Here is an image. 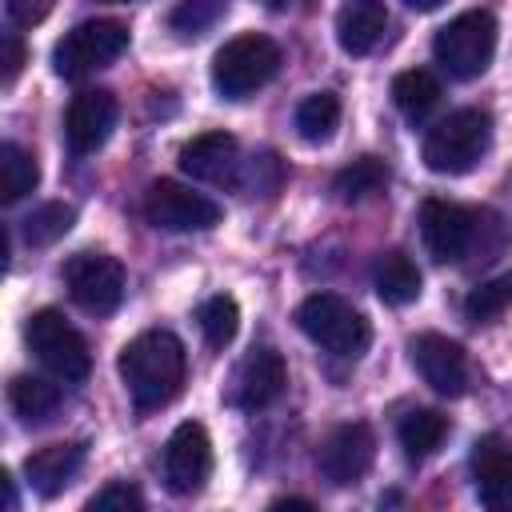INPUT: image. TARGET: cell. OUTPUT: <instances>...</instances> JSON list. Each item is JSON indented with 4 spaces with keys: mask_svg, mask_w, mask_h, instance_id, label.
Wrapping results in <instances>:
<instances>
[{
    "mask_svg": "<svg viewBox=\"0 0 512 512\" xmlns=\"http://www.w3.org/2000/svg\"><path fill=\"white\" fill-rule=\"evenodd\" d=\"M184 368H188L184 344L164 328L140 332L120 352V380H124L128 396L136 400V408H144V412L176 400V392L184 384Z\"/></svg>",
    "mask_w": 512,
    "mask_h": 512,
    "instance_id": "1",
    "label": "cell"
},
{
    "mask_svg": "<svg viewBox=\"0 0 512 512\" xmlns=\"http://www.w3.org/2000/svg\"><path fill=\"white\" fill-rule=\"evenodd\" d=\"M500 228L492 212H480V208H464V204H452V200H440V196H428L420 204V236H424V248L432 252V260L440 264H460V260H472L480 252V260H492V244H484V232Z\"/></svg>",
    "mask_w": 512,
    "mask_h": 512,
    "instance_id": "2",
    "label": "cell"
},
{
    "mask_svg": "<svg viewBox=\"0 0 512 512\" xmlns=\"http://www.w3.org/2000/svg\"><path fill=\"white\" fill-rule=\"evenodd\" d=\"M492 140V116L484 108H456L424 136V164L440 176H460L476 168V160L488 152Z\"/></svg>",
    "mask_w": 512,
    "mask_h": 512,
    "instance_id": "3",
    "label": "cell"
},
{
    "mask_svg": "<svg viewBox=\"0 0 512 512\" xmlns=\"http://www.w3.org/2000/svg\"><path fill=\"white\" fill-rule=\"evenodd\" d=\"M280 72V48L276 40L260 32L232 36L216 56H212V88L224 100H248L256 88H264Z\"/></svg>",
    "mask_w": 512,
    "mask_h": 512,
    "instance_id": "4",
    "label": "cell"
},
{
    "mask_svg": "<svg viewBox=\"0 0 512 512\" xmlns=\"http://www.w3.org/2000/svg\"><path fill=\"white\" fill-rule=\"evenodd\" d=\"M296 324H300V332H304L312 344H320V348L332 352V356H348V360L364 356V348H368V340H372L368 320H364L348 300H340V296H332V292H312V296L296 308Z\"/></svg>",
    "mask_w": 512,
    "mask_h": 512,
    "instance_id": "5",
    "label": "cell"
},
{
    "mask_svg": "<svg viewBox=\"0 0 512 512\" xmlns=\"http://www.w3.org/2000/svg\"><path fill=\"white\" fill-rule=\"evenodd\" d=\"M492 52H496V20L492 12L484 8H472V12H460L456 20H448L436 40H432V56L436 64L456 76V80H476L488 64H492Z\"/></svg>",
    "mask_w": 512,
    "mask_h": 512,
    "instance_id": "6",
    "label": "cell"
},
{
    "mask_svg": "<svg viewBox=\"0 0 512 512\" xmlns=\"http://www.w3.org/2000/svg\"><path fill=\"white\" fill-rule=\"evenodd\" d=\"M24 340L36 352V360L64 384H80L92 372V356H88V340L64 320V312L56 308H40L32 312V320L24 324Z\"/></svg>",
    "mask_w": 512,
    "mask_h": 512,
    "instance_id": "7",
    "label": "cell"
},
{
    "mask_svg": "<svg viewBox=\"0 0 512 512\" xmlns=\"http://www.w3.org/2000/svg\"><path fill=\"white\" fill-rule=\"evenodd\" d=\"M124 48H128V28L120 20H84L52 48V68L76 80V76H88L112 64Z\"/></svg>",
    "mask_w": 512,
    "mask_h": 512,
    "instance_id": "8",
    "label": "cell"
},
{
    "mask_svg": "<svg viewBox=\"0 0 512 512\" xmlns=\"http://www.w3.org/2000/svg\"><path fill=\"white\" fill-rule=\"evenodd\" d=\"M64 284L88 316H108L124 300V268L116 256L104 252H76L64 264Z\"/></svg>",
    "mask_w": 512,
    "mask_h": 512,
    "instance_id": "9",
    "label": "cell"
},
{
    "mask_svg": "<svg viewBox=\"0 0 512 512\" xmlns=\"http://www.w3.org/2000/svg\"><path fill=\"white\" fill-rule=\"evenodd\" d=\"M144 216L164 232H204L220 224V204L176 180H156L144 196Z\"/></svg>",
    "mask_w": 512,
    "mask_h": 512,
    "instance_id": "10",
    "label": "cell"
},
{
    "mask_svg": "<svg viewBox=\"0 0 512 512\" xmlns=\"http://www.w3.org/2000/svg\"><path fill=\"white\" fill-rule=\"evenodd\" d=\"M372 460H376V436H372V428L360 424V420L336 424V428L324 436L320 452H316L320 476H324L328 484H336V488H348V484L364 480L368 468H372Z\"/></svg>",
    "mask_w": 512,
    "mask_h": 512,
    "instance_id": "11",
    "label": "cell"
},
{
    "mask_svg": "<svg viewBox=\"0 0 512 512\" xmlns=\"http://www.w3.org/2000/svg\"><path fill=\"white\" fill-rule=\"evenodd\" d=\"M212 476V440L204 424L184 420L164 448V484L176 496H196Z\"/></svg>",
    "mask_w": 512,
    "mask_h": 512,
    "instance_id": "12",
    "label": "cell"
},
{
    "mask_svg": "<svg viewBox=\"0 0 512 512\" xmlns=\"http://www.w3.org/2000/svg\"><path fill=\"white\" fill-rule=\"evenodd\" d=\"M408 352H412V364H416L420 380L432 392H440V396H464L468 392L472 372H468V356L456 340H448L440 332H420L408 344Z\"/></svg>",
    "mask_w": 512,
    "mask_h": 512,
    "instance_id": "13",
    "label": "cell"
},
{
    "mask_svg": "<svg viewBox=\"0 0 512 512\" xmlns=\"http://www.w3.org/2000/svg\"><path fill=\"white\" fill-rule=\"evenodd\" d=\"M116 116H120V104L108 88H84L80 96H72L68 104V116H64V140L76 156H88L96 152L108 132L116 128Z\"/></svg>",
    "mask_w": 512,
    "mask_h": 512,
    "instance_id": "14",
    "label": "cell"
},
{
    "mask_svg": "<svg viewBox=\"0 0 512 512\" xmlns=\"http://www.w3.org/2000/svg\"><path fill=\"white\" fill-rule=\"evenodd\" d=\"M288 384V368H284V356L276 348H252L240 364H236V376H232V404L236 408H268Z\"/></svg>",
    "mask_w": 512,
    "mask_h": 512,
    "instance_id": "15",
    "label": "cell"
},
{
    "mask_svg": "<svg viewBox=\"0 0 512 512\" xmlns=\"http://www.w3.org/2000/svg\"><path fill=\"white\" fill-rule=\"evenodd\" d=\"M180 168H184L192 180L224 184V180H232L236 168H240V144H236V136H228V132H200V136H192V140L180 148Z\"/></svg>",
    "mask_w": 512,
    "mask_h": 512,
    "instance_id": "16",
    "label": "cell"
},
{
    "mask_svg": "<svg viewBox=\"0 0 512 512\" xmlns=\"http://www.w3.org/2000/svg\"><path fill=\"white\" fill-rule=\"evenodd\" d=\"M388 28L384 0H344L336 12V40L348 56H368Z\"/></svg>",
    "mask_w": 512,
    "mask_h": 512,
    "instance_id": "17",
    "label": "cell"
},
{
    "mask_svg": "<svg viewBox=\"0 0 512 512\" xmlns=\"http://www.w3.org/2000/svg\"><path fill=\"white\" fill-rule=\"evenodd\" d=\"M472 472H476L480 500L496 512H512V448L496 436L480 440L472 452Z\"/></svg>",
    "mask_w": 512,
    "mask_h": 512,
    "instance_id": "18",
    "label": "cell"
},
{
    "mask_svg": "<svg viewBox=\"0 0 512 512\" xmlns=\"http://www.w3.org/2000/svg\"><path fill=\"white\" fill-rule=\"evenodd\" d=\"M80 464H84V444H48L24 460V476H28L32 492L60 496L72 484V476L80 472Z\"/></svg>",
    "mask_w": 512,
    "mask_h": 512,
    "instance_id": "19",
    "label": "cell"
},
{
    "mask_svg": "<svg viewBox=\"0 0 512 512\" xmlns=\"http://www.w3.org/2000/svg\"><path fill=\"white\" fill-rule=\"evenodd\" d=\"M396 436H400V448H404L408 460H424V456H432V452L440 448V440L448 436V416L436 412V408H412V412L400 420Z\"/></svg>",
    "mask_w": 512,
    "mask_h": 512,
    "instance_id": "20",
    "label": "cell"
},
{
    "mask_svg": "<svg viewBox=\"0 0 512 512\" xmlns=\"http://www.w3.org/2000/svg\"><path fill=\"white\" fill-rule=\"evenodd\" d=\"M376 292L384 304H412L420 296V268L404 252H384L376 260Z\"/></svg>",
    "mask_w": 512,
    "mask_h": 512,
    "instance_id": "21",
    "label": "cell"
},
{
    "mask_svg": "<svg viewBox=\"0 0 512 512\" xmlns=\"http://www.w3.org/2000/svg\"><path fill=\"white\" fill-rule=\"evenodd\" d=\"M392 100L408 120H424L440 104V80L424 68H408L392 80Z\"/></svg>",
    "mask_w": 512,
    "mask_h": 512,
    "instance_id": "22",
    "label": "cell"
},
{
    "mask_svg": "<svg viewBox=\"0 0 512 512\" xmlns=\"http://www.w3.org/2000/svg\"><path fill=\"white\" fill-rule=\"evenodd\" d=\"M340 128V96L336 92H312L296 104V132L308 144H324L332 140V132Z\"/></svg>",
    "mask_w": 512,
    "mask_h": 512,
    "instance_id": "23",
    "label": "cell"
},
{
    "mask_svg": "<svg viewBox=\"0 0 512 512\" xmlns=\"http://www.w3.org/2000/svg\"><path fill=\"white\" fill-rule=\"evenodd\" d=\"M40 180V168H36V156L28 148H20L16 140H4L0 144V200L4 204H16L20 196H28Z\"/></svg>",
    "mask_w": 512,
    "mask_h": 512,
    "instance_id": "24",
    "label": "cell"
},
{
    "mask_svg": "<svg viewBox=\"0 0 512 512\" xmlns=\"http://www.w3.org/2000/svg\"><path fill=\"white\" fill-rule=\"evenodd\" d=\"M8 404H12V412L24 416L28 424H40V420H48V416L56 412L60 388L48 384V380H40V376H16V380L8 384Z\"/></svg>",
    "mask_w": 512,
    "mask_h": 512,
    "instance_id": "25",
    "label": "cell"
},
{
    "mask_svg": "<svg viewBox=\"0 0 512 512\" xmlns=\"http://www.w3.org/2000/svg\"><path fill=\"white\" fill-rule=\"evenodd\" d=\"M384 184H388V164L376 160V156H360V160H352V164L340 168L336 180H332L336 196L348 200V204H352V200H368V196H376Z\"/></svg>",
    "mask_w": 512,
    "mask_h": 512,
    "instance_id": "26",
    "label": "cell"
},
{
    "mask_svg": "<svg viewBox=\"0 0 512 512\" xmlns=\"http://www.w3.org/2000/svg\"><path fill=\"white\" fill-rule=\"evenodd\" d=\"M512 308V272L488 280V284H476L468 296H464V316L472 324H492L496 316H504Z\"/></svg>",
    "mask_w": 512,
    "mask_h": 512,
    "instance_id": "27",
    "label": "cell"
},
{
    "mask_svg": "<svg viewBox=\"0 0 512 512\" xmlns=\"http://www.w3.org/2000/svg\"><path fill=\"white\" fill-rule=\"evenodd\" d=\"M72 220H76V212H72L68 204L48 200V204H40V208H32V212L24 216V240H28L32 248H48V244H56V240L72 228Z\"/></svg>",
    "mask_w": 512,
    "mask_h": 512,
    "instance_id": "28",
    "label": "cell"
},
{
    "mask_svg": "<svg viewBox=\"0 0 512 512\" xmlns=\"http://www.w3.org/2000/svg\"><path fill=\"white\" fill-rule=\"evenodd\" d=\"M196 320H200L204 340H208L212 348H224V344H232V336H236V328H240V308H236L232 296H208V300L200 304Z\"/></svg>",
    "mask_w": 512,
    "mask_h": 512,
    "instance_id": "29",
    "label": "cell"
},
{
    "mask_svg": "<svg viewBox=\"0 0 512 512\" xmlns=\"http://www.w3.org/2000/svg\"><path fill=\"white\" fill-rule=\"evenodd\" d=\"M224 12H228V0H180V4L172 8L168 24H172L176 36L192 40V36H204Z\"/></svg>",
    "mask_w": 512,
    "mask_h": 512,
    "instance_id": "30",
    "label": "cell"
},
{
    "mask_svg": "<svg viewBox=\"0 0 512 512\" xmlns=\"http://www.w3.org/2000/svg\"><path fill=\"white\" fill-rule=\"evenodd\" d=\"M240 168H244V176L236 180L248 196H272L276 188H280V180H284V164L272 156V152H260V156H252V160H240Z\"/></svg>",
    "mask_w": 512,
    "mask_h": 512,
    "instance_id": "31",
    "label": "cell"
},
{
    "mask_svg": "<svg viewBox=\"0 0 512 512\" xmlns=\"http://www.w3.org/2000/svg\"><path fill=\"white\" fill-rule=\"evenodd\" d=\"M88 508H92V512H140V508H144V496H140L132 484L112 480V484H104V488L88 500Z\"/></svg>",
    "mask_w": 512,
    "mask_h": 512,
    "instance_id": "32",
    "label": "cell"
},
{
    "mask_svg": "<svg viewBox=\"0 0 512 512\" xmlns=\"http://www.w3.org/2000/svg\"><path fill=\"white\" fill-rule=\"evenodd\" d=\"M52 4L56 0H4V12H8V20L16 28H32L52 12Z\"/></svg>",
    "mask_w": 512,
    "mask_h": 512,
    "instance_id": "33",
    "label": "cell"
},
{
    "mask_svg": "<svg viewBox=\"0 0 512 512\" xmlns=\"http://www.w3.org/2000/svg\"><path fill=\"white\" fill-rule=\"evenodd\" d=\"M0 48H4V84H12L16 80V72L24 68V44H20V36L16 32H8L4 40H0Z\"/></svg>",
    "mask_w": 512,
    "mask_h": 512,
    "instance_id": "34",
    "label": "cell"
},
{
    "mask_svg": "<svg viewBox=\"0 0 512 512\" xmlns=\"http://www.w3.org/2000/svg\"><path fill=\"white\" fill-rule=\"evenodd\" d=\"M408 8H416V12H432V8H440L444 0H404Z\"/></svg>",
    "mask_w": 512,
    "mask_h": 512,
    "instance_id": "35",
    "label": "cell"
},
{
    "mask_svg": "<svg viewBox=\"0 0 512 512\" xmlns=\"http://www.w3.org/2000/svg\"><path fill=\"white\" fill-rule=\"evenodd\" d=\"M272 508H312V500H272Z\"/></svg>",
    "mask_w": 512,
    "mask_h": 512,
    "instance_id": "36",
    "label": "cell"
},
{
    "mask_svg": "<svg viewBox=\"0 0 512 512\" xmlns=\"http://www.w3.org/2000/svg\"><path fill=\"white\" fill-rule=\"evenodd\" d=\"M292 0H268V8H288Z\"/></svg>",
    "mask_w": 512,
    "mask_h": 512,
    "instance_id": "37",
    "label": "cell"
},
{
    "mask_svg": "<svg viewBox=\"0 0 512 512\" xmlns=\"http://www.w3.org/2000/svg\"><path fill=\"white\" fill-rule=\"evenodd\" d=\"M108 4H124V0H108Z\"/></svg>",
    "mask_w": 512,
    "mask_h": 512,
    "instance_id": "38",
    "label": "cell"
}]
</instances>
